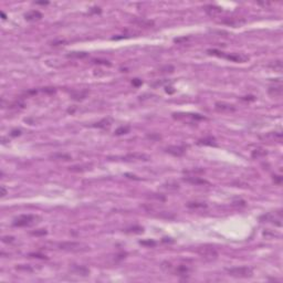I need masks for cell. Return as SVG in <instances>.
I'll return each mask as SVG.
<instances>
[{"instance_id": "1", "label": "cell", "mask_w": 283, "mask_h": 283, "mask_svg": "<svg viewBox=\"0 0 283 283\" xmlns=\"http://www.w3.org/2000/svg\"><path fill=\"white\" fill-rule=\"evenodd\" d=\"M41 218L37 215H22L16 218L12 222L13 227H30L40 222Z\"/></svg>"}, {"instance_id": "2", "label": "cell", "mask_w": 283, "mask_h": 283, "mask_svg": "<svg viewBox=\"0 0 283 283\" xmlns=\"http://www.w3.org/2000/svg\"><path fill=\"white\" fill-rule=\"evenodd\" d=\"M226 271L230 276L239 278V279L251 278V276H253V270L250 267H236V268L227 269Z\"/></svg>"}, {"instance_id": "3", "label": "cell", "mask_w": 283, "mask_h": 283, "mask_svg": "<svg viewBox=\"0 0 283 283\" xmlns=\"http://www.w3.org/2000/svg\"><path fill=\"white\" fill-rule=\"evenodd\" d=\"M58 248L60 250H64V251H71V252H80V251H86L89 249V247L84 244H81V242H60L58 244Z\"/></svg>"}, {"instance_id": "4", "label": "cell", "mask_w": 283, "mask_h": 283, "mask_svg": "<svg viewBox=\"0 0 283 283\" xmlns=\"http://www.w3.org/2000/svg\"><path fill=\"white\" fill-rule=\"evenodd\" d=\"M197 253L204 259L205 261H214L218 258V252L216 251V249L208 246L199 247L197 249Z\"/></svg>"}, {"instance_id": "5", "label": "cell", "mask_w": 283, "mask_h": 283, "mask_svg": "<svg viewBox=\"0 0 283 283\" xmlns=\"http://www.w3.org/2000/svg\"><path fill=\"white\" fill-rule=\"evenodd\" d=\"M261 222H270L278 227H282V210H278L276 212H270V214L263 215L260 217Z\"/></svg>"}, {"instance_id": "6", "label": "cell", "mask_w": 283, "mask_h": 283, "mask_svg": "<svg viewBox=\"0 0 283 283\" xmlns=\"http://www.w3.org/2000/svg\"><path fill=\"white\" fill-rule=\"evenodd\" d=\"M173 117L178 121H184V122H196V121H202L206 119L204 115L196 114V113H174Z\"/></svg>"}, {"instance_id": "7", "label": "cell", "mask_w": 283, "mask_h": 283, "mask_svg": "<svg viewBox=\"0 0 283 283\" xmlns=\"http://www.w3.org/2000/svg\"><path fill=\"white\" fill-rule=\"evenodd\" d=\"M123 160L125 161H136V160H144L147 161L151 159V157L144 153H133V154H127L124 157H122Z\"/></svg>"}, {"instance_id": "8", "label": "cell", "mask_w": 283, "mask_h": 283, "mask_svg": "<svg viewBox=\"0 0 283 283\" xmlns=\"http://www.w3.org/2000/svg\"><path fill=\"white\" fill-rule=\"evenodd\" d=\"M215 109L219 113H232L236 111V106L226 102H217L215 104Z\"/></svg>"}, {"instance_id": "9", "label": "cell", "mask_w": 283, "mask_h": 283, "mask_svg": "<svg viewBox=\"0 0 283 283\" xmlns=\"http://www.w3.org/2000/svg\"><path fill=\"white\" fill-rule=\"evenodd\" d=\"M225 59L229 60V61H232V62H237V63H244L247 62L249 60V57L244 53H231V54H225Z\"/></svg>"}, {"instance_id": "10", "label": "cell", "mask_w": 283, "mask_h": 283, "mask_svg": "<svg viewBox=\"0 0 283 283\" xmlns=\"http://www.w3.org/2000/svg\"><path fill=\"white\" fill-rule=\"evenodd\" d=\"M183 180L187 184H190V185H195V186H202V185H210L209 181H207L206 179L204 178H200L198 176H188V177H185Z\"/></svg>"}, {"instance_id": "11", "label": "cell", "mask_w": 283, "mask_h": 283, "mask_svg": "<svg viewBox=\"0 0 283 283\" xmlns=\"http://www.w3.org/2000/svg\"><path fill=\"white\" fill-rule=\"evenodd\" d=\"M268 93L270 96L272 97H280L283 94V87H282V83H281V80L278 81V83H274V85H271L268 90Z\"/></svg>"}, {"instance_id": "12", "label": "cell", "mask_w": 283, "mask_h": 283, "mask_svg": "<svg viewBox=\"0 0 283 283\" xmlns=\"http://www.w3.org/2000/svg\"><path fill=\"white\" fill-rule=\"evenodd\" d=\"M166 153L168 154L173 155V156H177V157H180L185 154L186 151V147L185 146H177V145H173V146H168L165 148Z\"/></svg>"}, {"instance_id": "13", "label": "cell", "mask_w": 283, "mask_h": 283, "mask_svg": "<svg viewBox=\"0 0 283 283\" xmlns=\"http://www.w3.org/2000/svg\"><path fill=\"white\" fill-rule=\"evenodd\" d=\"M70 271H71L72 273L77 274V276H89L90 274L89 269L85 268V267H82V266H77V264L71 266Z\"/></svg>"}, {"instance_id": "14", "label": "cell", "mask_w": 283, "mask_h": 283, "mask_svg": "<svg viewBox=\"0 0 283 283\" xmlns=\"http://www.w3.org/2000/svg\"><path fill=\"white\" fill-rule=\"evenodd\" d=\"M205 12L207 15L211 16V17H215V16H218L222 12V8L218 7V6H215V5H207L204 7Z\"/></svg>"}, {"instance_id": "15", "label": "cell", "mask_w": 283, "mask_h": 283, "mask_svg": "<svg viewBox=\"0 0 283 283\" xmlns=\"http://www.w3.org/2000/svg\"><path fill=\"white\" fill-rule=\"evenodd\" d=\"M42 18V13L38 11V10H31V11H28L27 13H25V19L27 21H38Z\"/></svg>"}, {"instance_id": "16", "label": "cell", "mask_w": 283, "mask_h": 283, "mask_svg": "<svg viewBox=\"0 0 283 283\" xmlns=\"http://www.w3.org/2000/svg\"><path fill=\"white\" fill-rule=\"evenodd\" d=\"M261 139H267V141H274L281 143L282 142V133L281 132H271L269 134L264 135L263 137H260Z\"/></svg>"}, {"instance_id": "17", "label": "cell", "mask_w": 283, "mask_h": 283, "mask_svg": "<svg viewBox=\"0 0 283 283\" xmlns=\"http://www.w3.org/2000/svg\"><path fill=\"white\" fill-rule=\"evenodd\" d=\"M198 145H202V146H216L217 143H216V138L212 136H207L204 137V138H200L198 142H197Z\"/></svg>"}, {"instance_id": "18", "label": "cell", "mask_w": 283, "mask_h": 283, "mask_svg": "<svg viewBox=\"0 0 283 283\" xmlns=\"http://www.w3.org/2000/svg\"><path fill=\"white\" fill-rule=\"evenodd\" d=\"M187 208L193 209V210H202V209L207 208V204L202 201H190L187 204Z\"/></svg>"}, {"instance_id": "19", "label": "cell", "mask_w": 283, "mask_h": 283, "mask_svg": "<svg viewBox=\"0 0 283 283\" xmlns=\"http://www.w3.org/2000/svg\"><path fill=\"white\" fill-rule=\"evenodd\" d=\"M112 123H113V119L111 118V117H106V118H103V119H101L100 122H97V123H95L93 126L94 127H97V128H103V129H105V128H109L111 125H112Z\"/></svg>"}, {"instance_id": "20", "label": "cell", "mask_w": 283, "mask_h": 283, "mask_svg": "<svg viewBox=\"0 0 283 283\" xmlns=\"http://www.w3.org/2000/svg\"><path fill=\"white\" fill-rule=\"evenodd\" d=\"M89 95V91L87 90H82V91H73L71 92V97L75 101H81L84 100L85 97Z\"/></svg>"}, {"instance_id": "21", "label": "cell", "mask_w": 283, "mask_h": 283, "mask_svg": "<svg viewBox=\"0 0 283 283\" xmlns=\"http://www.w3.org/2000/svg\"><path fill=\"white\" fill-rule=\"evenodd\" d=\"M50 159H52V160H70L71 155L64 154V153H55V154L50 155Z\"/></svg>"}, {"instance_id": "22", "label": "cell", "mask_w": 283, "mask_h": 283, "mask_svg": "<svg viewBox=\"0 0 283 283\" xmlns=\"http://www.w3.org/2000/svg\"><path fill=\"white\" fill-rule=\"evenodd\" d=\"M161 188L166 191H176L179 189V185H178V183H176V181H168V183L163 185Z\"/></svg>"}, {"instance_id": "23", "label": "cell", "mask_w": 283, "mask_h": 283, "mask_svg": "<svg viewBox=\"0 0 283 283\" xmlns=\"http://www.w3.org/2000/svg\"><path fill=\"white\" fill-rule=\"evenodd\" d=\"M267 151L263 148H256L254 151H252V153H251V157L254 159L257 158H261V157H264L267 156Z\"/></svg>"}, {"instance_id": "24", "label": "cell", "mask_w": 283, "mask_h": 283, "mask_svg": "<svg viewBox=\"0 0 283 283\" xmlns=\"http://www.w3.org/2000/svg\"><path fill=\"white\" fill-rule=\"evenodd\" d=\"M222 23H227V25L232 26V27H237V26H240V25H242V23H244V20L237 19V18H231V19H228V20H224Z\"/></svg>"}, {"instance_id": "25", "label": "cell", "mask_w": 283, "mask_h": 283, "mask_svg": "<svg viewBox=\"0 0 283 283\" xmlns=\"http://www.w3.org/2000/svg\"><path fill=\"white\" fill-rule=\"evenodd\" d=\"M268 67H270V69L273 70V71L281 72V71H282V61H281V60H276L274 62H271Z\"/></svg>"}, {"instance_id": "26", "label": "cell", "mask_w": 283, "mask_h": 283, "mask_svg": "<svg viewBox=\"0 0 283 283\" xmlns=\"http://www.w3.org/2000/svg\"><path fill=\"white\" fill-rule=\"evenodd\" d=\"M131 131V126L129 125H123V126H119L118 128L115 131V135L119 136V135H125L127 133H129Z\"/></svg>"}, {"instance_id": "27", "label": "cell", "mask_w": 283, "mask_h": 283, "mask_svg": "<svg viewBox=\"0 0 283 283\" xmlns=\"http://www.w3.org/2000/svg\"><path fill=\"white\" fill-rule=\"evenodd\" d=\"M8 106H9L10 109H25L26 104L22 102V101H16V102L8 104Z\"/></svg>"}, {"instance_id": "28", "label": "cell", "mask_w": 283, "mask_h": 283, "mask_svg": "<svg viewBox=\"0 0 283 283\" xmlns=\"http://www.w3.org/2000/svg\"><path fill=\"white\" fill-rule=\"evenodd\" d=\"M134 23L138 25L139 27H151V26L154 25V22H153V21H151V20H146V19L135 20Z\"/></svg>"}, {"instance_id": "29", "label": "cell", "mask_w": 283, "mask_h": 283, "mask_svg": "<svg viewBox=\"0 0 283 283\" xmlns=\"http://www.w3.org/2000/svg\"><path fill=\"white\" fill-rule=\"evenodd\" d=\"M86 52H70L67 54V58H73V59H84L87 57Z\"/></svg>"}, {"instance_id": "30", "label": "cell", "mask_w": 283, "mask_h": 283, "mask_svg": "<svg viewBox=\"0 0 283 283\" xmlns=\"http://www.w3.org/2000/svg\"><path fill=\"white\" fill-rule=\"evenodd\" d=\"M205 170L200 168H196V169H189V170H184V174L186 175H191V176H197L199 174H204Z\"/></svg>"}, {"instance_id": "31", "label": "cell", "mask_w": 283, "mask_h": 283, "mask_svg": "<svg viewBox=\"0 0 283 283\" xmlns=\"http://www.w3.org/2000/svg\"><path fill=\"white\" fill-rule=\"evenodd\" d=\"M16 270L22 271V272H32L33 269L28 264H19V266L16 267Z\"/></svg>"}, {"instance_id": "32", "label": "cell", "mask_w": 283, "mask_h": 283, "mask_svg": "<svg viewBox=\"0 0 283 283\" xmlns=\"http://www.w3.org/2000/svg\"><path fill=\"white\" fill-rule=\"evenodd\" d=\"M125 232H126V234H142V232H143V228H142V227H138V226H135V227H132V228L126 229Z\"/></svg>"}, {"instance_id": "33", "label": "cell", "mask_w": 283, "mask_h": 283, "mask_svg": "<svg viewBox=\"0 0 283 283\" xmlns=\"http://www.w3.org/2000/svg\"><path fill=\"white\" fill-rule=\"evenodd\" d=\"M174 71H175V67L173 65H165V67L159 69V72L160 73H173Z\"/></svg>"}, {"instance_id": "34", "label": "cell", "mask_w": 283, "mask_h": 283, "mask_svg": "<svg viewBox=\"0 0 283 283\" xmlns=\"http://www.w3.org/2000/svg\"><path fill=\"white\" fill-rule=\"evenodd\" d=\"M86 167L87 166H72V167H69V170L70 171H84L87 169Z\"/></svg>"}, {"instance_id": "35", "label": "cell", "mask_w": 283, "mask_h": 283, "mask_svg": "<svg viewBox=\"0 0 283 283\" xmlns=\"http://www.w3.org/2000/svg\"><path fill=\"white\" fill-rule=\"evenodd\" d=\"M139 244H143V246H147V247H154L155 244H156V242L153 240H147V241H141Z\"/></svg>"}, {"instance_id": "36", "label": "cell", "mask_w": 283, "mask_h": 283, "mask_svg": "<svg viewBox=\"0 0 283 283\" xmlns=\"http://www.w3.org/2000/svg\"><path fill=\"white\" fill-rule=\"evenodd\" d=\"M93 63H96V64H104V65H111V63L109 62V61H106V60H93Z\"/></svg>"}, {"instance_id": "37", "label": "cell", "mask_w": 283, "mask_h": 283, "mask_svg": "<svg viewBox=\"0 0 283 283\" xmlns=\"http://www.w3.org/2000/svg\"><path fill=\"white\" fill-rule=\"evenodd\" d=\"M42 92L47 93V94H53V93H55V89L54 87H44L42 90Z\"/></svg>"}, {"instance_id": "38", "label": "cell", "mask_w": 283, "mask_h": 283, "mask_svg": "<svg viewBox=\"0 0 283 283\" xmlns=\"http://www.w3.org/2000/svg\"><path fill=\"white\" fill-rule=\"evenodd\" d=\"M44 234H47V231L43 230V229H41L40 231H33L32 232V236H44Z\"/></svg>"}, {"instance_id": "39", "label": "cell", "mask_w": 283, "mask_h": 283, "mask_svg": "<svg viewBox=\"0 0 283 283\" xmlns=\"http://www.w3.org/2000/svg\"><path fill=\"white\" fill-rule=\"evenodd\" d=\"M273 181L276 185H281V183H282V176H278V175L273 176Z\"/></svg>"}, {"instance_id": "40", "label": "cell", "mask_w": 283, "mask_h": 283, "mask_svg": "<svg viewBox=\"0 0 283 283\" xmlns=\"http://www.w3.org/2000/svg\"><path fill=\"white\" fill-rule=\"evenodd\" d=\"M142 80H139V79H134L132 81V84L134 85V86H139V85H142Z\"/></svg>"}, {"instance_id": "41", "label": "cell", "mask_w": 283, "mask_h": 283, "mask_svg": "<svg viewBox=\"0 0 283 283\" xmlns=\"http://www.w3.org/2000/svg\"><path fill=\"white\" fill-rule=\"evenodd\" d=\"M30 257H32V258H39V259H47V257L43 256V254H39V253H31L30 254Z\"/></svg>"}, {"instance_id": "42", "label": "cell", "mask_w": 283, "mask_h": 283, "mask_svg": "<svg viewBox=\"0 0 283 283\" xmlns=\"http://www.w3.org/2000/svg\"><path fill=\"white\" fill-rule=\"evenodd\" d=\"M13 240H15L13 237H3L2 238V241L3 242H6V244H8V242H12Z\"/></svg>"}, {"instance_id": "43", "label": "cell", "mask_w": 283, "mask_h": 283, "mask_svg": "<svg viewBox=\"0 0 283 283\" xmlns=\"http://www.w3.org/2000/svg\"><path fill=\"white\" fill-rule=\"evenodd\" d=\"M20 134H21V131H20V129H13L10 135H11V136H13V137H16V136H19Z\"/></svg>"}, {"instance_id": "44", "label": "cell", "mask_w": 283, "mask_h": 283, "mask_svg": "<svg viewBox=\"0 0 283 283\" xmlns=\"http://www.w3.org/2000/svg\"><path fill=\"white\" fill-rule=\"evenodd\" d=\"M100 12H101V9L99 7H94L90 10V13H100Z\"/></svg>"}, {"instance_id": "45", "label": "cell", "mask_w": 283, "mask_h": 283, "mask_svg": "<svg viewBox=\"0 0 283 283\" xmlns=\"http://www.w3.org/2000/svg\"><path fill=\"white\" fill-rule=\"evenodd\" d=\"M241 100H242V101H254V96H252V95H249V96L241 97Z\"/></svg>"}, {"instance_id": "46", "label": "cell", "mask_w": 283, "mask_h": 283, "mask_svg": "<svg viewBox=\"0 0 283 283\" xmlns=\"http://www.w3.org/2000/svg\"><path fill=\"white\" fill-rule=\"evenodd\" d=\"M147 137L151 139H160V136H159V135H147Z\"/></svg>"}, {"instance_id": "47", "label": "cell", "mask_w": 283, "mask_h": 283, "mask_svg": "<svg viewBox=\"0 0 283 283\" xmlns=\"http://www.w3.org/2000/svg\"><path fill=\"white\" fill-rule=\"evenodd\" d=\"M165 89H166L165 91H166L167 93H169V94H171V93H174V90H173V87H171V86H166Z\"/></svg>"}, {"instance_id": "48", "label": "cell", "mask_w": 283, "mask_h": 283, "mask_svg": "<svg viewBox=\"0 0 283 283\" xmlns=\"http://www.w3.org/2000/svg\"><path fill=\"white\" fill-rule=\"evenodd\" d=\"M1 197H5L6 195H7V190H6V188L3 186H1Z\"/></svg>"}, {"instance_id": "49", "label": "cell", "mask_w": 283, "mask_h": 283, "mask_svg": "<svg viewBox=\"0 0 283 283\" xmlns=\"http://www.w3.org/2000/svg\"><path fill=\"white\" fill-rule=\"evenodd\" d=\"M35 3H37V5H42V6H45V5H48V3H49V2H48V1H37V2H35Z\"/></svg>"}, {"instance_id": "50", "label": "cell", "mask_w": 283, "mask_h": 283, "mask_svg": "<svg viewBox=\"0 0 283 283\" xmlns=\"http://www.w3.org/2000/svg\"><path fill=\"white\" fill-rule=\"evenodd\" d=\"M188 38H181V39H175V42H181V41H186Z\"/></svg>"}, {"instance_id": "51", "label": "cell", "mask_w": 283, "mask_h": 283, "mask_svg": "<svg viewBox=\"0 0 283 283\" xmlns=\"http://www.w3.org/2000/svg\"><path fill=\"white\" fill-rule=\"evenodd\" d=\"M258 5H262V6H269V2H258Z\"/></svg>"}, {"instance_id": "52", "label": "cell", "mask_w": 283, "mask_h": 283, "mask_svg": "<svg viewBox=\"0 0 283 283\" xmlns=\"http://www.w3.org/2000/svg\"><path fill=\"white\" fill-rule=\"evenodd\" d=\"M1 17H2V19H6V15L3 12H1Z\"/></svg>"}]
</instances>
